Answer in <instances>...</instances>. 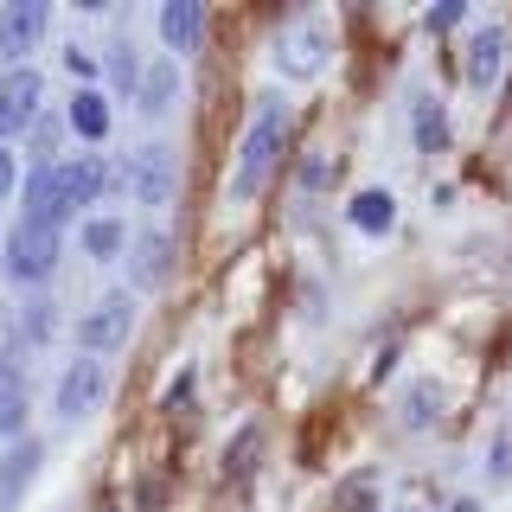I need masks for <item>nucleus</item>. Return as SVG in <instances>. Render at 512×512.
<instances>
[{"mask_svg":"<svg viewBox=\"0 0 512 512\" xmlns=\"http://www.w3.org/2000/svg\"><path fill=\"white\" fill-rule=\"evenodd\" d=\"M0 263H7V276L26 282V288L52 282V269H58V231H52V224L20 218L7 237H0Z\"/></svg>","mask_w":512,"mask_h":512,"instance_id":"f257e3e1","label":"nucleus"},{"mask_svg":"<svg viewBox=\"0 0 512 512\" xmlns=\"http://www.w3.org/2000/svg\"><path fill=\"white\" fill-rule=\"evenodd\" d=\"M282 141H288V109L269 96L263 109H256V122H250V135H244V148H237V192H256V180H263L269 167H276V154H282Z\"/></svg>","mask_w":512,"mask_h":512,"instance_id":"f03ea898","label":"nucleus"},{"mask_svg":"<svg viewBox=\"0 0 512 512\" xmlns=\"http://www.w3.org/2000/svg\"><path fill=\"white\" fill-rule=\"evenodd\" d=\"M45 77L32 71V64H13L7 77H0V148H7L13 135H26L32 122L45 116Z\"/></svg>","mask_w":512,"mask_h":512,"instance_id":"7ed1b4c3","label":"nucleus"},{"mask_svg":"<svg viewBox=\"0 0 512 512\" xmlns=\"http://www.w3.org/2000/svg\"><path fill=\"white\" fill-rule=\"evenodd\" d=\"M103 397H109V372H103V359H71L64 365V378H58V416L64 423H84L90 410H103Z\"/></svg>","mask_w":512,"mask_h":512,"instance_id":"20e7f679","label":"nucleus"},{"mask_svg":"<svg viewBox=\"0 0 512 512\" xmlns=\"http://www.w3.org/2000/svg\"><path fill=\"white\" fill-rule=\"evenodd\" d=\"M128 333H135V301L128 295H109V301H96V308L77 320V346L90 352V359H103V352H116Z\"/></svg>","mask_w":512,"mask_h":512,"instance_id":"39448f33","label":"nucleus"},{"mask_svg":"<svg viewBox=\"0 0 512 512\" xmlns=\"http://www.w3.org/2000/svg\"><path fill=\"white\" fill-rule=\"evenodd\" d=\"M109 186H116V167H103V160H58V224L96 205Z\"/></svg>","mask_w":512,"mask_h":512,"instance_id":"423d86ee","label":"nucleus"},{"mask_svg":"<svg viewBox=\"0 0 512 512\" xmlns=\"http://www.w3.org/2000/svg\"><path fill=\"white\" fill-rule=\"evenodd\" d=\"M45 26H52V7H45V0H13V7H0V58L20 64L26 52H39Z\"/></svg>","mask_w":512,"mask_h":512,"instance_id":"0eeeda50","label":"nucleus"},{"mask_svg":"<svg viewBox=\"0 0 512 512\" xmlns=\"http://www.w3.org/2000/svg\"><path fill=\"white\" fill-rule=\"evenodd\" d=\"M128 186H135V205H173V192H180V167H173V148H135Z\"/></svg>","mask_w":512,"mask_h":512,"instance_id":"6e6552de","label":"nucleus"},{"mask_svg":"<svg viewBox=\"0 0 512 512\" xmlns=\"http://www.w3.org/2000/svg\"><path fill=\"white\" fill-rule=\"evenodd\" d=\"M506 71V26H480L468 39V58H461V77H468V90H493Z\"/></svg>","mask_w":512,"mask_h":512,"instance_id":"1a4fd4ad","label":"nucleus"},{"mask_svg":"<svg viewBox=\"0 0 512 512\" xmlns=\"http://www.w3.org/2000/svg\"><path fill=\"white\" fill-rule=\"evenodd\" d=\"M39 461H45V448L32 442V436H20V442L7 448V455H0V512L20 506V493L32 487V480H39Z\"/></svg>","mask_w":512,"mask_h":512,"instance_id":"9d476101","label":"nucleus"},{"mask_svg":"<svg viewBox=\"0 0 512 512\" xmlns=\"http://www.w3.org/2000/svg\"><path fill=\"white\" fill-rule=\"evenodd\" d=\"M128 276H135V288H167V276H173V231H141L135 256H128Z\"/></svg>","mask_w":512,"mask_h":512,"instance_id":"9b49d317","label":"nucleus"},{"mask_svg":"<svg viewBox=\"0 0 512 512\" xmlns=\"http://www.w3.org/2000/svg\"><path fill=\"white\" fill-rule=\"evenodd\" d=\"M199 39H205V7L199 0H167L160 7V45L167 52H199Z\"/></svg>","mask_w":512,"mask_h":512,"instance_id":"f8f14e48","label":"nucleus"},{"mask_svg":"<svg viewBox=\"0 0 512 512\" xmlns=\"http://www.w3.org/2000/svg\"><path fill=\"white\" fill-rule=\"evenodd\" d=\"M173 96H180V64L154 58L148 71H141V84H135V109H141V116H167Z\"/></svg>","mask_w":512,"mask_h":512,"instance_id":"ddd939ff","label":"nucleus"},{"mask_svg":"<svg viewBox=\"0 0 512 512\" xmlns=\"http://www.w3.org/2000/svg\"><path fill=\"white\" fill-rule=\"evenodd\" d=\"M20 199H26V218H32V224H52V231H58V160H52V167H32V173H26Z\"/></svg>","mask_w":512,"mask_h":512,"instance_id":"4468645a","label":"nucleus"},{"mask_svg":"<svg viewBox=\"0 0 512 512\" xmlns=\"http://www.w3.org/2000/svg\"><path fill=\"white\" fill-rule=\"evenodd\" d=\"M64 122H71L84 141H109V96H103V90H77V96H71V116H64Z\"/></svg>","mask_w":512,"mask_h":512,"instance_id":"2eb2a0df","label":"nucleus"},{"mask_svg":"<svg viewBox=\"0 0 512 512\" xmlns=\"http://www.w3.org/2000/svg\"><path fill=\"white\" fill-rule=\"evenodd\" d=\"M410 122H416V148H423V154H442L448 148V116H442L436 96H416V103H410Z\"/></svg>","mask_w":512,"mask_h":512,"instance_id":"dca6fc26","label":"nucleus"},{"mask_svg":"<svg viewBox=\"0 0 512 512\" xmlns=\"http://www.w3.org/2000/svg\"><path fill=\"white\" fill-rule=\"evenodd\" d=\"M0 436H26V384L13 365H0Z\"/></svg>","mask_w":512,"mask_h":512,"instance_id":"f3484780","label":"nucleus"},{"mask_svg":"<svg viewBox=\"0 0 512 512\" xmlns=\"http://www.w3.org/2000/svg\"><path fill=\"white\" fill-rule=\"evenodd\" d=\"M320 58H327L320 32H308V26H288V32H282V71H314Z\"/></svg>","mask_w":512,"mask_h":512,"instance_id":"a211bd4d","label":"nucleus"},{"mask_svg":"<svg viewBox=\"0 0 512 512\" xmlns=\"http://www.w3.org/2000/svg\"><path fill=\"white\" fill-rule=\"evenodd\" d=\"M391 192H359V199H352V224H359V231H391Z\"/></svg>","mask_w":512,"mask_h":512,"instance_id":"6ab92c4d","label":"nucleus"},{"mask_svg":"<svg viewBox=\"0 0 512 512\" xmlns=\"http://www.w3.org/2000/svg\"><path fill=\"white\" fill-rule=\"evenodd\" d=\"M122 244H128V237H122L116 218H84V250L96 256V263H103V256H116Z\"/></svg>","mask_w":512,"mask_h":512,"instance_id":"aec40b11","label":"nucleus"},{"mask_svg":"<svg viewBox=\"0 0 512 512\" xmlns=\"http://www.w3.org/2000/svg\"><path fill=\"white\" fill-rule=\"evenodd\" d=\"M52 327H58V320H52V301H26L20 340H26V346H45V340H52Z\"/></svg>","mask_w":512,"mask_h":512,"instance_id":"412c9836","label":"nucleus"},{"mask_svg":"<svg viewBox=\"0 0 512 512\" xmlns=\"http://www.w3.org/2000/svg\"><path fill=\"white\" fill-rule=\"evenodd\" d=\"M26 135H32V154H39V167H52V154H58V135H64V122H58V116H39V122L26 128Z\"/></svg>","mask_w":512,"mask_h":512,"instance_id":"4be33fe9","label":"nucleus"},{"mask_svg":"<svg viewBox=\"0 0 512 512\" xmlns=\"http://www.w3.org/2000/svg\"><path fill=\"white\" fill-rule=\"evenodd\" d=\"M256 448H263V436H256V429H237V442L231 448H224V474H250V455H256Z\"/></svg>","mask_w":512,"mask_h":512,"instance_id":"5701e85b","label":"nucleus"},{"mask_svg":"<svg viewBox=\"0 0 512 512\" xmlns=\"http://www.w3.org/2000/svg\"><path fill=\"white\" fill-rule=\"evenodd\" d=\"M109 64H116V84H141V64H135V52H128V45H116V52H109Z\"/></svg>","mask_w":512,"mask_h":512,"instance_id":"b1692460","label":"nucleus"},{"mask_svg":"<svg viewBox=\"0 0 512 512\" xmlns=\"http://www.w3.org/2000/svg\"><path fill=\"white\" fill-rule=\"evenodd\" d=\"M13 186H20V154H13V148H0V199H7Z\"/></svg>","mask_w":512,"mask_h":512,"instance_id":"393cba45","label":"nucleus"},{"mask_svg":"<svg viewBox=\"0 0 512 512\" xmlns=\"http://www.w3.org/2000/svg\"><path fill=\"white\" fill-rule=\"evenodd\" d=\"M455 20H461V7H455V0H448V7H436V13H429V26H436V32H442V26H455Z\"/></svg>","mask_w":512,"mask_h":512,"instance_id":"a878e982","label":"nucleus"}]
</instances>
